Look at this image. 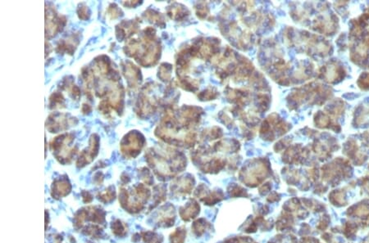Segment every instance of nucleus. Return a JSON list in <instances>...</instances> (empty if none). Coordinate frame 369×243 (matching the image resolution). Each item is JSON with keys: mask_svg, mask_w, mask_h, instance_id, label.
Listing matches in <instances>:
<instances>
[{"mask_svg": "<svg viewBox=\"0 0 369 243\" xmlns=\"http://www.w3.org/2000/svg\"><path fill=\"white\" fill-rule=\"evenodd\" d=\"M150 192L147 189L138 185L128 190L121 187L118 194V201L121 207L130 214L139 213L144 208V204L147 201Z\"/></svg>", "mask_w": 369, "mask_h": 243, "instance_id": "nucleus-1", "label": "nucleus"}, {"mask_svg": "<svg viewBox=\"0 0 369 243\" xmlns=\"http://www.w3.org/2000/svg\"><path fill=\"white\" fill-rule=\"evenodd\" d=\"M106 212L101 206H88L76 211L73 218V227L76 231L94 226L105 228Z\"/></svg>", "mask_w": 369, "mask_h": 243, "instance_id": "nucleus-2", "label": "nucleus"}, {"mask_svg": "<svg viewBox=\"0 0 369 243\" xmlns=\"http://www.w3.org/2000/svg\"><path fill=\"white\" fill-rule=\"evenodd\" d=\"M71 191V185L68 179L65 178H60L55 180L51 186L50 194L53 198L55 200H60L65 196H68Z\"/></svg>", "mask_w": 369, "mask_h": 243, "instance_id": "nucleus-3", "label": "nucleus"}, {"mask_svg": "<svg viewBox=\"0 0 369 243\" xmlns=\"http://www.w3.org/2000/svg\"><path fill=\"white\" fill-rule=\"evenodd\" d=\"M111 231L113 235L118 238H125L127 235L128 228L126 223L121 219H115L111 223Z\"/></svg>", "mask_w": 369, "mask_h": 243, "instance_id": "nucleus-4", "label": "nucleus"}, {"mask_svg": "<svg viewBox=\"0 0 369 243\" xmlns=\"http://www.w3.org/2000/svg\"><path fill=\"white\" fill-rule=\"evenodd\" d=\"M117 196L115 188L113 186L108 187L104 191H100L97 194L98 201L103 204H110L114 201Z\"/></svg>", "mask_w": 369, "mask_h": 243, "instance_id": "nucleus-5", "label": "nucleus"}, {"mask_svg": "<svg viewBox=\"0 0 369 243\" xmlns=\"http://www.w3.org/2000/svg\"><path fill=\"white\" fill-rule=\"evenodd\" d=\"M81 196H82V201H83L84 203L89 204L93 201V195H92L90 191H82Z\"/></svg>", "mask_w": 369, "mask_h": 243, "instance_id": "nucleus-6", "label": "nucleus"}, {"mask_svg": "<svg viewBox=\"0 0 369 243\" xmlns=\"http://www.w3.org/2000/svg\"><path fill=\"white\" fill-rule=\"evenodd\" d=\"M60 243V242H58V243Z\"/></svg>", "mask_w": 369, "mask_h": 243, "instance_id": "nucleus-7", "label": "nucleus"}]
</instances>
